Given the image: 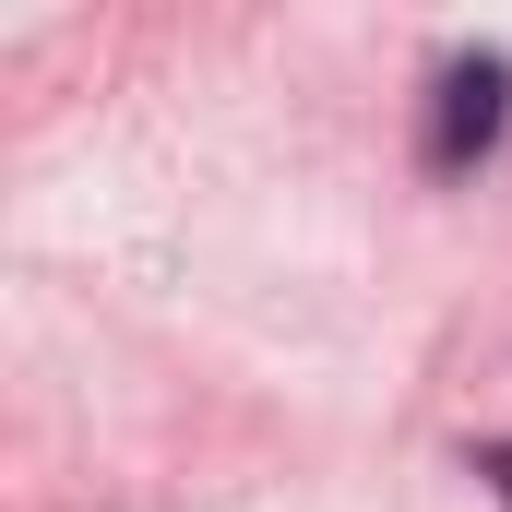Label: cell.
Segmentation results:
<instances>
[{"instance_id":"cell-1","label":"cell","mask_w":512,"mask_h":512,"mask_svg":"<svg viewBox=\"0 0 512 512\" xmlns=\"http://www.w3.org/2000/svg\"><path fill=\"white\" fill-rule=\"evenodd\" d=\"M512 131V60H453L441 72V96H429V167H477L489 143Z\"/></svg>"},{"instance_id":"cell-2","label":"cell","mask_w":512,"mask_h":512,"mask_svg":"<svg viewBox=\"0 0 512 512\" xmlns=\"http://www.w3.org/2000/svg\"><path fill=\"white\" fill-rule=\"evenodd\" d=\"M477 477H489V489H501V512H512V441L489 453V465H477Z\"/></svg>"}]
</instances>
